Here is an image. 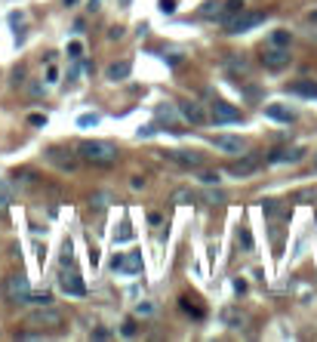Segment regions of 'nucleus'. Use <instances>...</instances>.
Instances as JSON below:
<instances>
[{"mask_svg":"<svg viewBox=\"0 0 317 342\" xmlns=\"http://www.w3.org/2000/svg\"><path fill=\"white\" fill-rule=\"evenodd\" d=\"M77 154H80V160H86V164H92V167H114L117 157H120L117 145H114V142H105V139H83V142L77 145Z\"/></svg>","mask_w":317,"mask_h":342,"instance_id":"f257e3e1","label":"nucleus"},{"mask_svg":"<svg viewBox=\"0 0 317 342\" xmlns=\"http://www.w3.org/2000/svg\"><path fill=\"white\" fill-rule=\"evenodd\" d=\"M265 22V12H234V15H228L225 19V28H228V34H244V31H253V28H259Z\"/></svg>","mask_w":317,"mask_h":342,"instance_id":"f03ea898","label":"nucleus"},{"mask_svg":"<svg viewBox=\"0 0 317 342\" xmlns=\"http://www.w3.org/2000/svg\"><path fill=\"white\" fill-rule=\"evenodd\" d=\"M3 290H6V299H9V302H15V305H28L31 284H28L25 275H9L6 284H3Z\"/></svg>","mask_w":317,"mask_h":342,"instance_id":"7ed1b4c3","label":"nucleus"},{"mask_svg":"<svg viewBox=\"0 0 317 342\" xmlns=\"http://www.w3.org/2000/svg\"><path fill=\"white\" fill-rule=\"evenodd\" d=\"M210 117H213V123H240V120H244L240 108H234V105L225 102V99H216V102L210 105Z\"/></svg>","mask_w":317,"mask_h":342,"instance_id":"20e7f679","label":"nucleus"},{"mask_svg":"<svg viewBox=\"0 0 317 342\" xmlns=\"http://www.w3.org/2000/svg\"><path fill=\"white\" fill-rule=\"evenodd\" d=\"M28 324H31V327L55 330V327H62V312H55L52 305H40L37 312H31V315H28Z\"/></svg>","mask_w":317,"mask_h":342,"instance_id":"39448f33","label":"nucleus"},{"mask_svg":"<svg viewBox=\"0 0 317 342\" xmlns=\"http://www.w3.org/2000/svg\"><path fill=\"white\" fill-rule=\"evenodd\" d=\"M111 268L120 275H139L142 272V253H123L111 259Z\"/></svg>","mask_w":317,"mask_h":342,"instance_id":"423d86ee","label":"nucleus"},{"mask_svg":"<svg viewBox=\"0 0 317 342\" xmlns=\"http://www.w3.org/2000/svg\"><path fill=\"white\" fill-rule=\"evenodd\" d=\"M59 290H62L65 296H83V293H86V287H83V281H80L77 272H62V275H59Z\"/></svg>","mask_w":317,"mask_h":342,"instance_id":"0eeeda50","label":"nucleus"},{"mask_svg":"<svg viewBox=\"0 0 317 342\" xmlns=\"http://www.w3.org/2000/svg\"><path fill=\"white\" fill-rule=\"evenodd\" d=\"M262 65H265V68H271V71H281V68H287V65H290V52H287L284 46L265 49V52H262Z\"/></svg>","mask_w":317,"mask_h":342,"instance_id":"6e6552de","label":"nucleus"},{"mask_svg":"<svg viewBox=\"0 0 317 342\" xmlns=\"http://www.w3.org/2000/svg\"><path fill=\"white\" fill-rule=\"evenodd\" d=\"M179 114H182L188 123H194V127L207 123V111H203V105H200V102H191V99H188V102H182V105H179Z\"/></svg>","mask_w":317,"mask_h":342,"instance_id":"1a4fd4ad","label":"nucleus"},{"mask_svg":"<svg viewBox=\"0 0 317 342\" xmlns=\"http://www.w3.org/2000/svg\"><path fill=\"white\" fill-rule=\"evenodd\" d=\"M259 164H262V157H259V154H247L244 160H234V164L228 167V173L244 179V176H253V173L259 170Z\"/></svg>","mask_w":317,"mask_h":342,"instance_id":"9d476101","label":"nucleus"},{"mask_svg":"<svg viewBox=\"0 0 317 342\" xmlns=\"http://www.w3.org/2000/svg\"><path fill=\"white\" fill-rule=\"evenodd\" d=\"M305 157V148H277L268 154V164H296Z\"/></svg>","mask_w":317,"mask_h":342,"instance_id":"9b49d317","label":"nucleus"},{"mask_svg":"<svg viewBox=\"0 0 317 342\" xmlns=\"http://www.w3.org/2000/svg\"><path fill=\"white\" fill-rule=\"evenodd\" d=\"M213 145H216L219 151H225V154H240V151L247 148V142H244V139H237V136H216V139H213Z\"/></svg>","mask_w":317,"mask_h":342,"instance_id":"f8f14e48","label":"nucleus"},{"mask_svg":"<svg viewBox=\"0 0 317 342\" xmlns=\"http://www.w3.org/2000/svg\"><path fill=\"white\" fill-rule=\"evenodd\" d=\"M129 71H133V62H129V59H123V62H114V65H108L105 77L117 83V80H126V77H129Z\"/></svg>","mask_w":317,"mask_h":342,"instance_id":"ddd939ff","label":"nucleus"},{"mask_svg":"<svg viewBox=\"0 0 317 342\" xmlns=\"http://www.w3.org/2000/svg\"><path fill=\"white\" fill-rule=\"evenodd\" d=\"M265 114H268L271 120H281V123H293V120H296V114H293L290 108H284V105H277V102H271V105H265Z\"/></svg>","mask_w":317,"mask_h":342,"instance_id":"4468645a","label":"nucleus"},{"mask_svg":"<svg viewBox=\"0 0 317 342\" xmlns=\"http://www.w3.org/2000/svg\"><path fill=\"white\" fill-rule=\"evenodd\" d=\"M290 93L305 96V99H317V83L314 80H296V83H290Z\"/></svg>","mask_w":317,"mask_h":342,"instance_id":"2eb2a0df","label":"nucleus"},{"mask_svg":"<svg viewBox=\"0 0 317 342\" xmlns=\"http://www.w3.org/2000/svg\"><path fill=\"white\" fill-rule=\"evenodd\" d=\"M170 157H173L176 164H182V167H200V164H203L197 151H170Z\"/></svg>","mask_w":317,"mask_h":342,"instance_id":"dca6fc26","label":"nucleus"},{"mask_svg":"<svg viewBox=\"0 0 317 342\" xmlns=\"http://www.w3.org/2000/svg\"><path fill=\"white\" fill-rule=\"evenodd\" d=\"M222 321H225L228 327H234V330H240L247 318H244V312H237V309H225V312H222Z\"/></svg>","mask_w":317,"mask_h":342,"instance_id":"f3484780","label":"nucleus"},{"mask_svg":"<svg viewBox=\"0 0 317 342\" xmlns=\"http://www.w3.org/2000/svg\"><path fill=\"white\" fill-rule=\"evenodd\" d=\"M157 120H166V123L173 127V133H182V130L176 127V108H173V105H160V108H157Z\"/></svg>","mask_w":317,"mask_h":342,"instance_id":"a211bd4d","label":"nucleus"},{"mask_svg":"<svg viewBox=\"0 0 317 342\" xmlns=\"http://www.w3.org/2000/svg\"><path fill=\"white\" fill-rule=\"evenodd\" d=\"M194 201H197V191H191V188H179V191L173 194V204H179V207L194 204Z\"/></svg>","mask_w":317,"mask_h":342,"instance_id":"6ab92c4d","label":"nucleus"},{"mask_svg":"<svg viewBox=\"0 0 317 342\" xmlns=\"http://www.w3.org/2000/svg\"><path fill=\"white\" fill-rule=\"evenodd\" d=\"M314 201H317L314 188H299V191L293 194V204H314Z\"/></svg>","mask_w":317,"mask_h":342,"instance_id":"aec40b11","label":"nucleus"},{"mask_svg":"<svg viewBox=\"0 0 317 342\" xmlns=\"http://www.w3.org/2000/svg\"><path fill=\"white\" fill-rule=\"evenodd\" d=\"M197 201H203V204H213V207H219V204H225V194L222 191H203V194H197Z\"/></svg>","mask_w":317,"mask_h":342,"instance_id":"412c9836","label":"nucleus"},{"mask_svg":"<svg viewBox=\"0 0 317 342\" xmlns=\"http://www.w3.org/2000/svg\"><path fill=\"white\" fill-rule=\"evenodd\" d=\"M200 15H207V19H225V6H219V3H203V9H200Z\"/></svg>","mask_w":317,"mask_h":342,"instance_id":"4be33fe9","label":"nucleus"},{"mask_svg":"<svg viewBox=\"0 0 317 342\" xmlns=\"http://www.w3.org/2000/svg\"><path fill=\"white\" fill-rule=\"evenodd\" d=\"M46 157H49L52 164H59L62 170H74V160H71V157H62V151H55V148H52V151H49Z\"/></svg>","mask_w":317,"mask_h":342,"instance_id":"5701e85b","label":"nucleus"},{"mask_svg":"<svg viewBox=\"0 0 317 342\" xmlns=\"http://www.w3.org/2000/svg\"><path fill=\"white\" fill-rule=\"evenodd\" d=\"M262 210H265V216H271V219L284 216V207H281V201H262Z\"/></svg>","mask_w":317,"mask_h":342,"instance_id":"b1692460","label":"nucleus"},{"mask_svg":"<svg viewBox=\"0 0 317 342\" xmlns=\"http://www.w3.org/2000/svg\"><path fill=\"white\" fill-rule=\"evenodd\" d=\"M28 302H34V305H49V302H52V296H49V293H31V296H28Z\"/></svg>","mask_w":317,"mask_h":342,"instance_id":"393cba45","label":"nucleus"},{"mask_svg":"<svg viewBox=\"0 0 317 342\" xmlns=\"http://www.w3.org/2000/svg\"><path fill=\"white\" fill-rule=\"evenodd\" d=\"M271 40H274V46H287L290 43V31H274Z\"/></svg>","mask_w":317,"mask_h":342,"instance_id":"a878e982","label":"nucleus"},{"mask_svg":"<svg viewBox=\"0 0 317 342\" xmlns=\"http://www.w3.org/2000/svg\"><path fill=\"white\" fill-rule=\"evenodd\" d=\"M133 238V228H129V222L123 219V225H120V235H117V244H123V241H129Z\"/></svg>","mask_w":317,"mask_h":342,"instance_id":"bb28decb","label":"nucleus"},{"mask_svg":"<svg viewBox=\"0 0 317 342\" xmlns=\"http://www.w3.org/2000/svg\"><path fill=\"white\" fill-rule=\"evenodd\" d=\"M136 333H139L136 321H133V318H126V321H123V336H136Z\"/></svg>","mask_w":317,"mask_h":342,"instance_id":"cd10ccee","label":"nucleus"},{"mask_svg":"<svg viewBox=\"0 0 317 342\" xmlns=\"http://www.w3.org/2000/svg\"><path fill=\"white\" fill-rule=\"evenodd\" d=\"M80 52H83V43H77V40L68 43V56H71V59H80Z\"/></svg>","mask_w":317,"mask_h":342,"instance_id":"c85d7f7f","label":"nucleus"},{"mask_svg":"<svg viewBox=\"0 0 317 342\" xmlns=\"http://www.w3.org/2000/svg\"><path fill=\"white\" fill-rule=\"evenodd\" d=\"M237 241H240V244H244L247 250L253 247V238H250V231H247V228H240V231H237Z\"/></svg>","mask_w":317,"mask_h":342,"instance_id":"c756f323","label":"nucleus"},{"mask_svg":"<svg viewBox=\"0 0 317 342\" xmlns=\"http://www.w3.org/2000/svg\"><path fill=\"white\" fill-rule=\"evenodd\" d=\"M182 309H185L188 315H194V318H200V315H203V312H200L197 305H191V299H182Z\"/></svg>","mask_w":317,"mask_h":342,"instance_id":"7c9ffc66","label":"nucleus"},{"mask_svg":"<svg viewBox=\"0 0 317 342\" xmlns=\"http://www.w3.org/2000/svg\"><path fill=\"white\" fill-rule=\"evenodd\" d=\"M77 123H80V127H96V123H99V117H96V114H83Z\"/></svg>","mask_w":317,"mask_h":342,"instance_id":"2f4dec72","label":"nucleus"},{"mask_svg":"<svg viewBox=\"0 0 317 342\" xmlns=\"http://www.w3.org/2000/svg\"><path fill=\"white\" fill-rule=\"evenodd\" d=\"M200 182H203V185H216V182H219V173H200Z\"/></svg>","mask_w":317,"mask_h":342,"instance_id":"473e14b6","label":"nucleus"},{"mask_svg":"<svg viewBox=\"0 0 317 342\" xmlns=\"http://www.w3.org/2000/svg\"><path fill=\"white\" fill-rule=\"evenodd\" d=\"M46 80H49V83H55V80H59V68H55V65H49V68H46Z\"/></svg>","mask_w":317,"mask_h":342,"instance_id":"72a5a7b5","label":"nucleus"},{"mask_svg":"<svg viewBox=\"0 0 317 342\" xmlns=\"http://www.w3.org/2000/svg\"><path fill=\"white\" fill-rule=\"evenodd\" d=\"M28 123H31V127H43V123H46V117H43V114H31V117H28Z\"/></svg>","mask_w":317,"mask_h":342,"instance_id":"f704fd0d","label":"nucleus"},{"mask_svg":"<svg viewBox=\"0 0 317 342\" xmlns=\"http://www.w3.org/2000/svg\"><path fill=\"white\" fill-rule=\"evenodd\" d=\"M160 9L163 12H176V0H160Z\"/></svg>","mask_w":317,"mask_h":342,"instance_id":"c9c22d12","label":"nucleus"},{"mask_svg":"<svg viewBox=\"0 0 317 342\" xmlns=\"http://www.w3.org/2000/svg\"><path fill=\"white\" fill-rule=\"evenodd\" d=\"M108 37H111V40H120V37H123V28H111Z\"/></svg>","mask_w":317,"mask_h":342,"instance_id":"e433bc0d","label":"nucleus"},{"mask_svg":"<svg viewBox=\"0 0 317 342\" xmlns=\"http://www.w3.org/2000/svg\"><path fill=\"white\" fill-rule=\"evenodd\" d=\"M129 185L139 191V188H145V179H142V176H133V182H129Z\"/></svg>","mask_w":317,"mask_h":342,"instance_id":"4c0bfd02","label":"nucleus"},{"mask_svg":"<svg viewBox=\"0 0 317 342\" xmlns=\"http://www.w3.org/2000/svg\"><path fill=\"white\" fill-rule=\"evenodd\" d=\"M148 222H151V225H160L163 219H160V213H148Z\"/></svg>","mask_w":317,"mask_h":342,"instance_id":"58836bf2","label":"nucleus"},{"mask_svg":"<svg viewBox=\"0 0 317 342\" xmlns=\"http://www.w3.org/2000/svg\"><path fill=\"white\" fill-rule=\"evenodd\" d=\"M308 22H317V12H311V15H308Z\"/></svg>","mask_w":317,"mask_h":342,"instance_id":"ea45409f","label":"nucleus"},{"mask_svg":"<svg viewBox=\"0 0 317 342\" xmlns=\"http://www.w3.org/2000/svg\"><path fill=\"white\" fill-rule=\"evenodd\" d=\"M129 3H133V0H120V6H129Z\"/></svg>","mask_w":317,"mask_h":342,"instance_id":"a19ab883","label":"nucleus"},{"mask_svg":"<svg viewBox=\"0 0 317 342\" xmlns=\"http://www.w3.org/2000/svg\"><path fill=\"white\" fill-rule=\"evenodd\" d=\"M314 167H317V154H314Z\"/></svg>","mask_w":317,"mask_h":342,"instance_id":"79ce46f5","label":"nucleus"},{"mask_svg":"<svg viewBox=\"0 0 317 342\" xmlns=\"http://www.w3.org/2000/svg\"><path fill=\"white\" fill-rule=\"evenodd\" d=\"M314 43H317V37H314Z\"/></svg>","mask_w":317,"mask_h":342,"instance_id":"37998d69","label":"nucleus"}]
</instances>
